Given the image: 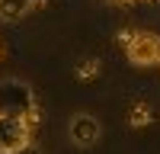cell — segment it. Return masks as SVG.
I'll return each instance as SVG.
<instances>
[{"label": "cell", "instance_id": "1", "mask_svg": "<svg viewBox=\"0 0 160 154\" xmlns=\"http://www.w3.org/2000/svg\"><path fill=\"white\" fill-rule=\"evenodd\" d=\"M0 116H19L32 119L35 116V96L32 90L19 80H3L0 84Z\"/></svg>", "mask_w": 160, "mask_h": 154}, {"label": "cell", "instance_id": "4", "mask_svg": "<svg viewBox=\"0 0 160 154\" xmlns=\"http://www.w3.org/2000/svg\"><path fill=\"white\" fill-rule=\"evenodd\" d=\"M68 132H71V141L77 148H93L99 141V135H102V125L90 112H77L71 119V125H68Z\"/></svg>", "mask_w": 160, "mask_h": 154}, {"label": "cell", "instance_id": "8", "mask_svg": "<svg viewBox=\"0 0 160 154\" xmlns=\"http://www.w3.org/2000/svg\"><path fill=\"white\" fill-rule=\"evenodd\" d=\"M102 3H112V7H128V3H138V0H102Z\"/></svg>", "mask_w": 160, "mask_h": 154}, {"label": "cell", "instance_id": "7", "mask_svg": "<svg viewBox=\"0 0 160 154\" xmlns=\"http://www.w3.org/2000/svg\"><path fill=\"white\" fill-rule=\"evenodd\" d=\"M93 74H99V61H87V64H80V68H77V77H80V80H87V77H93Z\"/></svg>", "mask_w": 160, "mask_h": 154}, {"label": "cell", "instance_id": "6", "mask_svg": "<svg viewBox=\"0 0 160 154\" xmlns=\"http://www.w3.org/2000/svg\"><path fill=\"white\" fill-rule=\"evenodd\" d=\"M144 122H151V109L144 106V103H138L135 112H131V125H144Z\"/></svg>", "mask_w": 160, "mask_h": 154}, {"label": "cell", "instance_id": "2", "mask_svg": "<svg viewBox=\"0 0 160 154\" xmlns=\"http://www.w3.org/2000/svg\"><path fill=\"white\" fill-rule=\"evenodd\" d=\"M128 61L138 64V68H151V64H160V38L154 32H135V35H122Z\"/></svg>", "mask_w": 160, "mask_h": 154}, {"label": "cell", "instance_id": "5", "mask_svg": "<svg viewBox=\"0 0 160 154\" xmlns=\"http://www.w3.org/2000/svg\"><path fill=\"white\" fill-rule=\"evenodd\" d=\"M32 7H35V0H0V19L16 23V19H22Z\"/></svg>", "mask_w": 160, "mask_h": 154}, {"label": "cell", "instance_id": "3", "mask_svg": "<svg viewBox=\"0 0 160 154\" xmlns=\"http://www.w3.org/2000/svg\"><path fill=\"white\" fill-rule=\"evenodd\" d=\"M29 145V119L0 116V154H19Z\"/></svg>", "mask_w": 160, "mask_h": 154}]
</instances>
